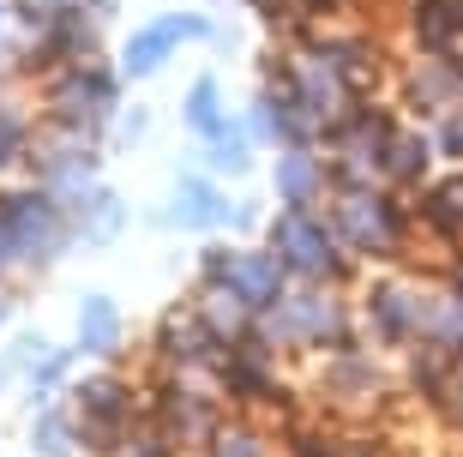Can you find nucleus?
<instances>
[{"label": "nucleus", "mask_w": 463, "mask_h": 457, "mask_svg": "<svg viewBox=\"0 0 463 457\" xmlns=\"http://www.w3.org/2000/svg\"><path fill=\"white\" fill-rule=\"evenodd\" d=\"M181 31H193V18H169V24L145 31L133 43V54H127V67H133V72H151L156 61H169V36H181Z\"/></svg>", "instance_id": "f257e3e1"}]
</instances>
